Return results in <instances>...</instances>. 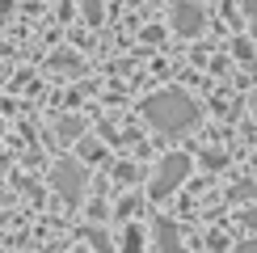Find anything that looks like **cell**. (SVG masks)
<instances>
[{
	"label": "cell",
	"mask_w": 257,
	"mask_h": 253,
	"mask_svg": "<svg viewBox=\"0 0 257 253\" xmlns=\"http://www.w3.org/2000/svg\"><path fill=\"white\" fill-rule=\"evenodd\" d=\"M80 9H84V21H93V26L101 21V0H80Z\"/></svg>",
	"instance_id": "9"
},
{
	"label": "cell",
	"mask_w": 257,
	"mask_h": 253,
	"mask_svg": "<svg viewBox=\"0 0 257 253\" xmlns=\"http://www.w3.org/2000/svg\"><path fill=\"white\" fill-rule=\"evenodd\" d=\"M156 245L160 253H181V232L173 219H156Z\"/></svg>",
	"instance_id": "5"
},
{
	"label": "cell",
	"mask_w": 257,
	"mask_h": 253,
	"mask_svg": "<svg viewBox=\"0 0 257 253\" xmlns=\"http://www.w3.org/2000/svg\"><path fill=\"white\" fill-rule=\"evenodd\" d=\"M144 118L152 122L160 135H186V131H194V122H198V105H194L190 93L165 89V93H156V97L144 101Z\"/></svg>",
	"instance_id": "1"
},
{
	"label": "cell",
	"mask_w": 257,
	"mask_h": 253,
	"mask_svg": "<svg viewBox=\"0 0 257 253\" xmlns=\"http://www.w3.org/2000/svg\"><path fill=\"white\" fill-rule=\"evenodd\" d=\"M13 13V0H0V17H9Z\"/></svg>",
	"instance_id": "14"
},
{
	"label": "cell",
	"mask_w": 257,
	"mask_h": 253,
	"mask_svg": "<svg viewBox=\"0 0 257 253\" xmlns=\"http://www.w3.org/2000/svg\"><path fill=\"white\" fill-rule=\"evenodd\" d=\"M240 9H244V13H249V17L257 21V0H240Z\"/></svg>",
	"instance_id": "13"
},
{
	"label": "cell",
	"mask_w": 257,
	"mask_h": 253,
	"mask_svg": "<svg viewBox=\"0 0 257 253\" xmlns=\"http://www.w3.org/2000/svg\"><path fill=\"white\" fill-rule=\"evenodd\" d=\"M80 152H84V161H101V148L97 144H80Z\"/></svg>",
	"instance_id": "10"
},
{
	"label": "cell",
	"mask_w": 257,
	"mask_h": 253,
	"mask_svg": "<svg viewBox=\"0 0 257 253\" xmlns=\"http://www.w3.org/2000/svg\"><path fill=\"white\" fill-rule=\"evenodd\" d=\"M0 131H5V122H0Z\"/></svg>",
	"instance_id": "16"
},
{
	"label": "cell",
	"mask_w": 257,
	"mask_h": 253,
	"mask_svg": "<svg viewBox=\"0 0 257 253\" xmlns=\"http://www.w3.org/2000/svg\"><path fill=\"white\" fill-rule=\"evenodd\" d=\"M5 169H9V156H0V173H5Z\"/></svg>",
	"instance_id": "15"
},
{
	"label": "cell",
	"mask_w": 257,
	"mask_h": 253,
	"mask_svg": "<svg viewBox=\"0 0 257 253\" xmlns=\"http://www.w3.org/2000/svg\"><path fill=\"white\" fill-rule=\"evenodd\" d=\"M186 177H190V156L173 152V156H165V161H160V169H156L152 190H148V194H152V198H169L181 182H186Z\"/></svg>",
	"instance_id": "3"
},
{
	"label": "cell",
	"mask_w": 257,
	"mask_h": 253,
	"mask_svg": "<svg viewBox=\"0 0 257 253\" xmlns=\"http://www.w3.org/2000/svg\"><path fill=\"white\" fill-rule=\"evenodd\" d=\"M114 177H118V182H131V177H135V165H118V169H114Z\"/></svg>",
	"instance_id": "11"
},
{
	"label": "cell",
	"mask_w": 257,
	"mask_h": 253,
	"mask_svg": "<svg viewBox=\"0 0 257 253\" xmlns=\"http://www.w3.org/2000/svg\"><path fill=\"white\" fill-rule=\"evenodd\" d=\"M51 186L59 190L63 203H80V198H84V186H89V173H84L80 161H59L55 169H51Z\"/></svg>",
	"instance_id": "2"
},
{
	"label": "cell",
	"mask_w": 257,
	"mask_h": 253,
	"mask_svg": "<svg viewBox=\"0 0 257 253\" xmlns=\"http://www.w3.org/2000/svg\"><path fill=\"white\" fill-rule=\"evenodd\" d=\"M0 224H5V215H0Z\"/></svg>",
	"instance_id": "17"
},
{
	"label": "cell",
	"mask_w": 257,
	"mask_h": 253,
	"mask_svg": "<svg viewBox=\"0 0 257 253\" xmlns=\"http://www.w3.org/2000/svg\"><path fill=\"white\" fill-rule=\"evenodd\" d=\"M139 240H144V232L131 224V228H126V236H122V253H139Z\"/></svg>",
	"instance_id": "8"
},
{
	"label": "cell",
	"mask_w": 257,
	"mask_h": 253,
	"mask_svg": "<svg viewBox=\"0 0 257 253\" xmlns=\"http://www.w3.org/2000/svg\"><path fill=\"white\" fill-rule=\"evenodd\" d=\"M47 63H51L55 72H72V68H80V59L72 55V51H55V55H51Z\"/></svg>",
	"instance_id": "6"
},
{
	"label": "cell",
	"mask_w": 257,
	"mask_h": 253,
	"mask_svg": "<svg viewBox=\"0 0 257 253\" xmlns=\"http://www.w3.org/2000/svg\"><path fill=\"white\" fill-rule=\"evenodd\" d=\"M173 30H177L181 38H198L202 30H207V13H202V5H194V0L173 5Z\"/></svg>",
	"instance_id": "4"
},
{
	"label": "cell",
	"mask_w": 257,
	"mask_h": 253,
	"mask_svg": "<svg viewBox=\"0 0 257 253\" xmlns=\"http://www.w3.org/2000/svg\"><path fill=\"white\" fill-rule=\"evenodd\" d=\"M232 253H257V240H240V245L232 249Z\"/></svg>",
	"instance_id": "12"
},
{
	"label": "cell",
	"mask_w": 257,
	"mask_h": 253,
	"mask_svg": "<svg viewBox=\"0 0 257 253\" xmlns=\"http://www.w3.org/2000/svg\"><path fill=\"white\" fill-rule=\"evenodd\" d=\"M76 135H84V122L80 118H63L59 122V140H76Z\"/></svg>",
	"instance_id": "7"
}]
</instances>
